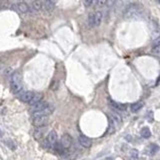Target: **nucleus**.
Here are the masks:
<instances>
[{
  "label": "nucleus",
  "instance_id": "nucleus-1",
  "mask_svg": "<svg viewBox=\"0 0 160 160\" xmlns=\"http://www.w3.org/2000/svg\"><path fill=\"white\" fill-rule=\"evenodd\" d=\"M143 14L142 7L137 3H130L124 10V18L126 19H137Z\"/></svg>",
  "mask_w": 160,
  "mask_h": 160
},
{
  "label": "nucleus",
  "instance_id": "nucleus-2",
  "mask_svg": "<svg viewBox=\"0 0 160 160\" xmlns=\"http://www.w3.org/2000/svg\"><path fill=\"white\" fill-rule=\"evenodd\" d=\"M11 90L14 94H18L22 90V81H21V75L18 72L12 75L11 77V82H10Z\"/></svg>",
  "mask_w": 160,
  "mask_h": 160
},
{
  "label": "nucleus",
  "instance_id": "nucleus-3",
  "mask_svg": "<svg viewBox=\"0 0 160 160\" xmlns=\"http://www.w3.org/2000/svg\"><path fill=\"white\" fill-rule=\"evenodd\" d=\"M48 122V117L46 116H36V117H32V124L36 127H43L45 126Z\"/></svg>",
  "mask_w": 160,
  "mask_h": 160
},
{
  "label": "nucleus",
  "instance_id": "nucleus-4",
  "mask_svg": "<svg viewBox=\"0 0 160 160\" xmlns=\"http://www.w3.org/2000/svg\"><path fill=\"white\" fill-rule=\"evenodd\" d=\"M72 142H73V141H72L71 136L69 134H64V135H62L61 140H60L59 144L62 146V148L64 150H66V149H69V148L71 147Z\"/></svg>",
  "mask_w": 160,
  "mask_h": 160
},
{
  "label": "nucleus",
  "instance_id": "nucleus-5",
  "mask_svg": "<svg viewBox=\"0 0 160 160\" xmlns=\"http://www.w3.org/2000/svg\"><path fill=\"white\" fill-rule=\"evenodd\" d=\"M57 133L55 131H50L49 133L47 135V138H46V142L48 143L49 147H54L56 144H57Z\"/></svg>",
  "mask_w": 160,
  "mask_h": 160
},
{
  "label": "nucleus",
  "instance_id": "nucleus-6",
  "mask_svg": "<svg viewBox=\"0 0 160 160\" xmlns=\"http://www.w3.org/2000/svg\"><path fill=\"white\" fill-rule=\"evenodd\" d=\"M33 95H34V92L24 91V92H21V93L19 94L18 98H19V100H21V101L24 103H29L31 101L32 97H33Z\"/></svg>",
  "mask_w": 160,
  "mask_h": 160
},
{
  "label": "nucleus",
  "instance_id": "nucleus-7",
  "mask_svg": "<svg viewBox=\"0 0 160 160\" xmlns=\"http://www.w3.org/2000/svg\"><path fill=\"white\" fill-rule=\"evenodd\" d=\"M48 104L49 103H47L45 101H40L38 103H36L35 105H32L30 108V111L32 112V114L35 113V112H39V111L43 110L44 108H46L48 106Z\"/></svg>",
  "mask_w": 160,
  "mask_h": 160
},
{
  "label": "nucleus",
  "instance_id": "nucleus-8",
  "mask_svg": "<svg viewBox=\"0 0 160 160\" xmlns=\"http://www.w3.org/2000/svg\"><path fill=\"white\" fill-rule=\"evenodd\" d=\"M78 141H79L80 145H81L82 147H84V148H89L92 145V140L90 138L86 137V136H84V135L79 136Z\"/></svg>",
  "mask_w": 160,
  "mask_h": 160
},
{
  "label": "nucleus",
  "instance_id": "nucleus-9",
  "mask_svg": "<svg viewBox=\"0 0 160 160\" xmlns=\"http://www.w3.org/2000/svg\"><path fill=\"white\" fill-rule=\"evenodd\" d=\"M54 8H55V2L50 1V0L41 1V9L45 11H52Z\"/></svg>",
  "mask_w": 160,
  "mask_h": 160
},
{
  "label": "nucleus",
  "instance_id": "nucleus-10",
  "mask_svg": "<svg viewBox=\"0 0 160 160\" xmlns=\"http://www.w3.org/2000/svg\"><path fill=\"white\" fill-rule=\"evenodd\" d=\"M15 7L17 8V10L21 13H27L29 11V6L27 5L25 2H18L15 4Z\"/></svg>",
  "mask_w": 160,
  "mask_h": 160
},
{
  "label": "nucleus",
  "instance_id": "nucleus-11",
  "mask_svg": "<svg viewBox=\"0 0 160 160\" xmlns=\"http://www.w3.org/2000/svg\"><path fill=\"white\" fill-rule=\"evenodd\" d=\"M42 97H43V94L40 93V92H37V93H34L33 97H32V99H31V101L29 102V105H30V106L35 105L36 103L42 101Z\"/></svg>",
  "mask_w": 160,
  "mask_h": 160
},
{
  "label": "nucleus",
  "instance_id": "nucleus-12",
  "mask_svg": "<svg viewBox=\"0 0 160 160\" xmlns=\"http://www.w3.org/2000/svg\"><path fill=\"white\" fill-rule=\"evenodd\" d=\"M45 131H46V127L45 126L36 128V130L34 132V137H35V139H40V138H41L42 136L44 135V133H45Z\"/></svg>",
  "mask_w": 160,
  "mask_h": 160
},
{
  "label": "nucleus",
  "instance_id": "nucleus-13",
  "mask_svg": "<svg viewBox=\"0 0 160 160\" xmlns=\"http://www.w3.org/2000/svg\"><path fill=\"white\" fill-rule=\"evenodd\" d=\"M102 18H103L102 12H100V11L95 12L94 13V26H99L102 22Z\"/></svg>",
  "mask_w": 160,
  "mask_h": 160
},
{
  "label": "nucleus",
  "instance_id": "nucleus-14",
  "mask_svg": "<svg viewBox=\"0 0 160 160\" xmlns=\"http://www.w3.org/2000/svg\"><path fill=\"white\" fill-rule=\"evenodd\" d=\"M143 107V101H138V102H135L131 105V111L136 113V112H138L141 108Z\"/></svg>",
  "mask_w": 160,
  "mask_h": 160
},
{
  "label": "nucleus",
  "instance_id": "nucleus-15",
  "mask_svg": "<svg viewBox=\"0 0 160 160\" xmlns=\"http://www.w3.org/2000/svg\"><path fill=\"white\" fill-rule=\"evenodd\" d=\"M140 135L142 136L143 138H145V139H148L151 136V132L149 130V128L148 127H143L141 131H140Z\"/></svg>",
  "mask_w": 160,
  "mask_h": 160
},
{
  "label": "nucleus",
  "instance_id": "nucleus-16",
  "mask_svg": "<svg viewBox=\"0 0 160 160\" xmlns=\"http://www.w3.org/2000/svg\"><path fill=\"white\" fill-rule=\"evenodd\" d=\"M121 116H120L117 112H112L111 113V121L115 123H121Z\"/></svg>",
  "mask_w": 160,
  "mask_h": 160
},
{
  "label": "nucleus",
  "instance_id": "nucleus-17",
  "mask_svg": "<svg viewBox=\"0 0 160 160\" xmlns=\"http://www.w3.org/2000/svg\"><path fill=\"white\" fill-rule=\"evenodd\" d=\"M111 106L114 108V109L118 110V111H123L126 109V106L124 104H120V103H116L114 101H111Z\"/></svg>",
  "mask_w": 160,
  "mask_h": 160
},
{
  "label": "nucleus",
  "instance_id": "nucleus-18",
  "mask_svg": "<svg viewBox=\"0 0 160 160\" xmlns=\"http://www.w3.org/2000/svg\"><path fill=\"white\" fill-rule=\"evenodd\" d=\"M32 5V8H33L34 10H40L41 9V1H33L31 3Z\"/></svg>",
  "mask_w": 160,
  "mask_h": 160
},
{
  "label": "nucleus",
  "instance_id": "nucleus-19",
  "mask_svg": "<svg viewBox=\"0 0 160 160\" xmlns=\"http://www.w3.org/2000/svg\"><path fill=\"white\" fill-rule=\"evenodd\" d=\"M88 24L90 27H94V13H91L88 16Z\"/></svg>",
  "mask_w": 160,
  "mask_h": 160
},
{
  "label": "nucleus",
  "instance_id": "nucleus-20",
  "mask_svg": "<svg viewBox=\"0 0 160 160\" xmlns=\"http://www.w3.org/2000/svg\"><path fill=\"white\" fill-rule=\"evenodd\" d=\"M130 158L132 160H136V159H137L138 158V151L135 150V149L131 150V152H130Z\"/></svg>",
  "mask_w": 160,
  "mask_h": 160
},
{
  "label": "nucleus",
  "instance_id": "nucleus-21",
  "mask_svg": "<svg viewBox=\"0 0 160 160\" xmlns=\"http://www.w3.org/2000/svg\"><path fill=\"white\" fill-rule=\"evenodd\" d=\"M158 150H159V147L156 145V144H152L151 148H150V153L152 155H154V154H156V152H158Z\"/></svg>",
  "mask_w": 160,
  "mask_h": 160
},
{
  "label": "nucleus",
  "instance_id": "nucleus-22",
  "mask_svg": "<svg viewBox=\"0 0 160 160\" xmlns=\"http://www.w3.org/2000/svg\"><path fill=\"white\" fill-rule=\"evenodd\" d=\"M152 52H153V54H155L156 56L160 57V45L159 46H154L153 48H152Z\"/></svg>",
  "mask_w": 160,
  "mask_h": 160
},
{
  "label": "nucleus",
  "instance_id": "nucleus-23",
  "mask_svg": "<svg viewBox=\"0 0 160 160\" xmlns=\"http://www.w3.org/2000/svg\"><path fill=\"white\" fill-rule=\"evenodd\" d=\"M152 45H153V47L154 46H159L160 45V37L154 39L153 40V43H152Z\"/></svg>",
  "mask_w": 160,
  "mask_h": 160
},
{
  "label": "nucleus",
  "instance_id": "nucleus-24",
  "mask_svg": "<svg viewBox=\"0 0 160 160\" xmlns=\"http://www.w3.org/2000/svg\"><path fill=\"white\" fill-rule=\"evenodd\" d=\"M94 1H84V5L85 6H90V5H94Z\"/></svg>",
  "mask_w": 160,
  "mask_h": 160
}]
</instances>
